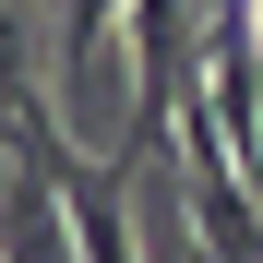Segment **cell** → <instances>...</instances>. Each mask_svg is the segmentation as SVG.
Instances as JSON below:
<instances>
[{"label": "cell", "mask_w": 263, "mask_h": 263, "mask_svg": "<svg viewBox=\"0 0 263 263\" xmlns=\"http://www.w3.org/2000/svg\"><path fill=\"white\" fill-rule=\"evenodd\" d=\"M180 180H192V251L203 263H263V203L239 192V167H228V144H215L203 96L180 108Z\"/></svg>", "instance_id": "6da1fadb"}, {"label": "cell", "mask_w": 263, "mask_h": 263, "mask_svg": "<svg viewBox=\"0 0 263 263\" xmlns=\"http://www.w3.org/2000/svg\"><path fill=\"white\" fill-rule=\"evenodd\" d=\"M239 12H251V36H263V0H239Z\"/></svg>", "instance_id": "7a4b0ae2"}]
</instances>
